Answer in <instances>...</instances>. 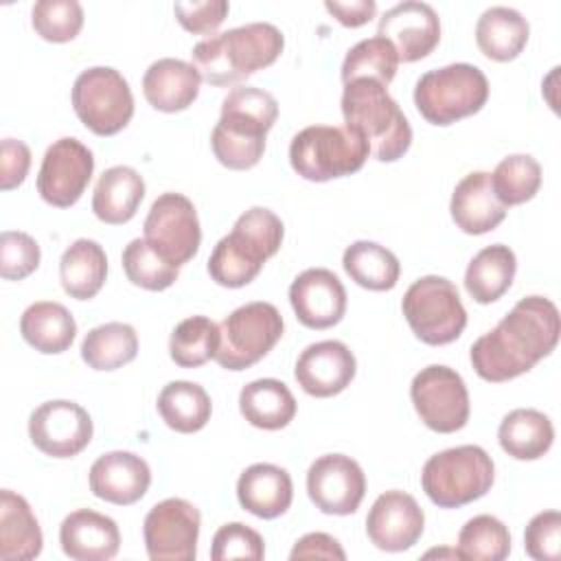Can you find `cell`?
Listing matches in <instances>:
<instances>
[{
    "label": "cell",
    "instance_id": "1",
    "mask_svg": "<svg viewBox=\"0 0 561 561\" xmlns=\"http://www.w3.org/2000/svg\"><path fill=\"white\" fill-rule=\"evenodd\" d=\"M561 333L559 309L550 298L526 296L480 335L469 351L471 366L484 381L502 383L528 373L539 359L548 357Z\"/></svg>",
    "mask_w": 561,
    "mask_h": 561
},
{
    "label": "cell",
    "instance_id": "2",
    "mask_svg": "<svg viewBox=\"0 0 561 561\" xmlns=\"http://www.w3.org/2000/svg\"><path fill=\"white\" fill-rule=\"evenodd\" d=\"M278 118L276 99L261 88H232L221 101V114L210 134L215 158L234 171L259 164L265 151V136Z\"/></svg>",
    "mask_w": 561,
    "mask_h": 561
},
{
    "label": "cell",
    "instance_id": "3",
    "mask_svg": "<svg viewBox=\"0 0 561 561\" xmlns=\"http://www.w3.org/2000/svg\"><path fill=\"white\" fill-rule=\"evenodd\" d=\"M285 37L272 22H250L215 33L193 48V66L210 85H232L272 66Z\"/></svg>",
    "mask_w": 561,
    "mask_h": 561
},
{
    "label": "cell",
    "instance_id": "4",
    "mask_svg": "<svg viewBox=\"0 0 561 561\" xmlns=\"http://www.w3.org/2000/svg\"><path fill=\"white\" fill-rule=\"evenodd\" d=\"M283 234L285 226L274 210L252 206L239 215L232 230L213 248L208 256L210 278L230 289L252 283L263 263L278 252Z\"/></svg>",
    "mask_w": 561,
    "mask_h": 561
},
{
    "label": "cell",
    "instance_id": "5",
    "mask_svg": "<svg viewBox=\"0 0 561 561\" xmlns=\"http://www.w3.org/2000/svg\"><path fill=\"white\" fill-rule=\"evenodd\" d=\"M344 125L364 136L370 156L379 162L399 160L412 145V127L388 94V88L375 79H353L342 92Z\"/></svg>",
    "mask_w": 561,
    "mask_h": 561
},
{
    "label": "cell",
    "instance_id": "6",
    "mask_svg": "<svg viewBox=\"0 0 561 561\" xmlns=\"http://www.w3.org/2000/svg\"><path fill=\"white\" fill-rule=\"evenodd\" d=\"M495 480L491 456L478 445H458L430 456L421 469L425 495L440 508H458L486 495Z\"/></svg>",
    "mask_w": 561,
    "mask_h": 561
},
{
    "label": "cell",
    "instance_id": "7",
    "mask_svg": "<svg viewBox=\"0 0 561 561\" xmlns=\"http://www.w3.org/2000/svg\"><path fill=\"white\" fill-rule=\"evenodd\" d=\"M486 99V75L465 61L427 70L414 85L416 110L427 123L440 127L480 112Z\"/></svg>",
    "mask_w": 561,
    "mask_h": 561
},
{
    "label": "cell",
    "instance_id": "8",
    "mask_svg": "<svg viewBox=\"0 0 561 561\" xmlns=\"http://www.w3.org/2000/svg\"><path fill=\"white\" fill-rule=\"evenodd\" d=\"M370 156L362 134L351 127L309 125L300 129L289 145L294 171L309 182H327L359 171Z\"/></svg>",
    "mask_w": 561,
    "mask_h": 561
},
{
    "label": "cell",
    "instance_id": "9",
    "mask_svg": "<svg viewBox=\"0 0 561 561\" xmlns=\"http://www.w3.org/2000/svg\"><path fill=\"white\" fill-rule=\"evenodd\" d=\"M401 309L412 333L430 346L458 340L467 327V309L458 287L445 276L427 274L416 278L405 289Z\"/></svg>",
    "mask_w": 561,
    "mask_h": 561
},
{
    "label": "cell",
    "instance_id": "10",
    "mask_svg": "<svg viewBox=\"0 0 561 561\" xmlns=\"http://www.w3.org/2000/svg\"><path fill=\"white\" fill-rule=\"evenodd\" d=\"M283 316L272 302L241 305L219 322L215 359L226 370H245L261 362L283 337Z\"/></svg>",
    "mask_w": 561,
    "mask_h": 561
},
{
    "label": "cell",
    "instance_id": "11",
    "mask_svg": "<svg viewBox=\"0 0 561 561\" xmlns=\"http://www.w3.org/2000/svg\"><path fill=\"white\" fill-rule=\"evenodd\" d=\"M72 107L96 136H114L134 116V94L127 79L110 66H92L75 79Z\"/></svg>",
    "mask_w": 561,
    "mask_h": 561
},
{
    "label": "cell",
    "instance_id": "12",
    "mask_svg": "<svg viewBox=\"0 0 561 561\" xmlns=\"http://www.w3.org/2000/svg\"><path fill=\"white\" fill-rule=\"evenodd\" d=\"M410 399L421 421L438 434L458 432L469 421L465 379L445 364L421 368L410 383Z\"/></svg>",
    "mask_w": 561,
    "mask_h": 561
},
{
    "label": "cell",
    "instance_id": "13",
    "mask_svg": "<svg viewBox=\"0 0 561 561\" xmlns=\"http://www.w3.org/2000/svg\"><path fill=\"white\" fill-rule=\"evenodd\" d=\"M145 241L167 263H188L202 243V228L193 202L182 193H162L145 217Z\"/></svg>",
    "mask_w": 561,
    "mask_h": 561
},
{
    "label": "cell",
    "instance_id": "14",
    "mask_svg": "<svg viewBox=\"0 0 561 561\" xmlns=\"http://www.w3.org/2000/svg\"><path fill=\"white\" fill-rule=\"evenodd\" d=\"M202 515L182 497L153 504L145 517L142 535L151 561H193L197 554Z\"/></svg>",
    "mask_w": 561,
    "mask_h": 561
},
{
    "label": "cell",
    "instance_id": "15",
    "mask_svg": "<svg viewBox=\"0 0 561 561\" xmlns=\"http://www.w3.org/2000/svg\"><path fill=\"white\" fill-rule=\"evenodd\" d=\"M94 171L92 151L77 138L55 140L44 158L37 173V193L39 197L55 206L68 208L79 202L85 186L90 184Z\"/></svg>",
    "mask_w": 561,
    "mask_h": 561
},
{
    "label": "cell",
    "instance_id": "16",
    "mask_svg": "<svg viewBox=\"0 0 561 561\" xmlns=\"http://www.w3.org/2000/svg\"><path fill=\"white\" fill-rule=\"evenodd\" d=\"M92 419L75 401L53 399L37 405L28 416L31 443L46 456L72 458L92 440Z\"/></svg>",
    "mask_w": 561,
    "mask_h": 561
},
{
    "label": "cell",
    "instance_id": "17",
    "mask_svg": "<svg viewBox=\"0 0 561 561\" xmlns=\"http://www.w3.org/2000/svg\"><path fill=\"white\" fill-rule=\"evenodd\" d=\"M309 500L327 515H351L366 493V476L357 460L344 454H324L307 471Z\"/></svg>",
    "mask_w": 561,
    "mask_h": 561
},
{
    "label": "cell",
    "instance_id": "18",
    "mask_svg": "<svg viewBox=\"0 0 561 561\" xmlns=\"http://www.w3.org/2000/svg\"><path fill=\"white\" fill-rule=\"evenodd\" d=\"M423 526V508L410 493L399 489L381 493L366 515L368 539L386 552L410 550L421 539Z\"/></svg>",
    "mask_w": 561,
    "mask_h": 561
},
{
    "label": "cell",
    "instance_id": "19",
    "mask_svg": "<svg viewBox=\"0 0 561 561\" xmlns=\"http://www.w3.org/2000/svg\"><path fill=\"white\" fill-rule=\"evenodd\" d=\"M377 35L394 46L399 61L410 64L427 57L438 46L440 20L427 2L405 0L379 18Z\"/></svg>",
    "mask_w": 561,
    "mask_h": 561
},
{
    "label": "cell",
    "instance_id": "20",
    "mask_svg": "<svg viewBox=\"0 0 561 561\" xmlns=\"http://www.w3.org/2000/svg\"><path fill=\"white\" fill-rule=\"evenodd\" d=\"M289 302L300 324L329 329L344 318L346 289L327 267H309L289 285Z\"/></svg>",
    "mask_w": 561,
    "mask_h": 561
},
{
    "label": "cell",
    "instance_id": "21",
    "mask_svg": "<svg viewBox=\"0 0 561 561\" xmlns=\"http://www.w3.org/2000/svg\"><path fill=\"white\" fill-rule=\"evenodd\" d=\"M355 370V355L344 342L322 340L298 355L294 377L307 394L327 399L340 394L353 381Z\"/></svg>",
    "mask_w": 561,
    "mask_h": 561
},
{
    "label": "cell",
    "instance_id": "22",
    "mask_svg": "<svg viewBox=\"0 0 561 561\" xmlns=\"http://www.w3.org/2000/svg\"><path fill=\"white\" fill-rule=\"evenodd\" d=\"M88 482L99 500L129 506L147 493L151 469L145 458L131 451H107L92 462Z\"/></svg>",
    "mask_w": 561,
    "mask_h": 561
},
{
    "label": "cell",
    "instance_id": "23",
    "mask_svg": "<svg viewBox=\"0 0 561 561\" xmlns=\"http://www.w3.org/2000/svg\"><path fill=\"white\" fill-rule=\"evenodd\" d=\"M59 543L64 554L75 561H107L121 548V533L112 517L79 508L64 517Z\"/></svg>",
    "mask_w": 561,
    "mask_h": 561
},
{
    "label": "cell",
    "instance_id": "24",
    "mask_svg": "<svg viewBox=\"0 0 561 561\" xmlns=\"http://www.w3.org/2000/svg\"><path fill=\"white\" fill-rule=\"evenodd\" d=\"M449 213L454 224L467 234H484L495 230L504 217L506 206L495 197L491 173L471 171L454 188Z\"/></svg>",
    "mask_w": 561,
    "mask_h": 561
},
{
    "label": "cell",
    "instance_id": "25",
    "mask_svg": "<svg viewBox=\"0 0 561 561\" xmlns=\"http://www.w3.org/2000/svg\"><path fill=\"white\" fill-rule=\"evenodd\" d=\"M237 500L248 513L261 519H274L291 506V476L272 462L250 465L237 480Z\"/></svg>",
    "mask_w": 561,
    "mask_h": 561
},
{
    "label": "cell",
    "instance_id": "26",
    "mask_svg": "<svg viewBox=\"0 0 561 561\" xmlns=\"http://www.w3.org/2000/svg\"><path fill=\"white\" fill-rule=\"evenodd\" d=\"M202 75L184 59L162 57L153 61L142 77V92L151 107L160 112H182L199 94Z\"/></svg>",
    "mask_w": 561,
    "mask_h": 561
},
{
    "label": "cell",
    "instance_id": "27",
    "mask_svg": "<svg viewBox=\"0 0 561 561\" xmlns=\"http://www.w3.org/2000/svg\"><path fill=\"white\" fill-rule=\"evenodd\" d=\"M142 197V175L131 167L116 164L101 173L92 193V210L103 224L121 226L136 215Z\"/></svg>",
    "mask_w": 561,
    "mask_h": 561
},
{
    "label": "cell",
    "instance_id": "28",
    "mask_svg": "<svg viewBox=\"0 0 561 561\" xmlns=\"http://www.w3.org/2000/svg\"><path fill=\"white\" fill-rule=\"evenodd\" d=\"M42 528L28 502L11 489L0 491V557L4 561H28L39 557Z\"/></svg>",
    "mask_w": 561,
    "mask_h": 561
},
{
    "label": "cell",
    "instance_id": "29",
    "mask_svg": "<svg viewBox=\"0 0 561 561\" xmlns=\"http://www.w3.org/2000/svg\"><path fill=\"white\" fill-rule=\"evenodd\" d=\"M20 333L35 351L55 355L70 348L77 335V322L61 302L39 300L24 309L20 318Z\"/></svg>",
    "mask_w": 561,
    "mask_h": 561
},
{
    "label": "cell",
    "instance_id": "30",
    "mask_svg": "<svg viewBox=\"0 0 561 561\" xmlns=\"http://www.w3.org/2000/svg\"><path fill=\"white\" fill-rule=\"evenodd\" d=\"M528 35L530 26L526 18L513 7H489L476 22L478 48L493 61L515 59L524 50Z\"/></svg>",
    "mask_w": 561,
    "mask_h": 561
},
{
    "label": "cell",
    "instance_id": "31",
    "mask_svg": "<svg viewBox=\"0 0 561 561\" xmlns=\"http://www.w3.org/2000/svg\"><path fill=\"white\" fill-rule=\"evenodd\" d=\"M296 399L291 390L272 377L254 379L239 392V410L243 419L259 430H283L296 416Z\"/></svg>",
    "mask_w": 561,
    "mask_h": 561
},
{
    "label": "cell",
    "instance_id": "32",
    "mask_svg": "<svg viewBox=\"0 0 561 561\" xmlns=\"http://www.w3.org/2000/svg\"><path fill=\"white\" fill-rule=\"evenodd\" d=\"M517 259L508 245H486L469 261L465 272V289L480 305L495 302L513 285Z\"/></svg>",
    "mask_w": 561,
    "mask_h": 561
},
{
    "label": "cell",
    "instance_id": "33",
    "mask_svg": "<svg viewBox=\"0 0 561 561\" xmlns=\"http://www.w3.org/2000/svg\"><path fill=\"white\" fill-rule=\"evenodd\" d=\"M107 276L105 250L94 239H77L59 259V280L64 291L77 300L94 298Z\"/></svg>",
    "mask_w": 561,
    "mask_h": 561
},
{
    "label": "cell",
    "instance_id": "34",
    "mask_svg": "<svg viewBox=\"0 0 561 561\" xmlns=\"http://www.w3.org/2000/svg\"><path fill=\"white\" fill-rule=\"evenodd\" d=\"M497 440L511 458L537 460L552 447L554 427L548 414L535 408H517L502 419Z\"/></svg>",
    "mask_w": 561,
    "mask_h": 561
},
{
    "label": "cell",
    "instance_id": "35",
    "mask_svg": "<svg viewBox=\"0 0 561 561\" xmlns=\"http://www.w3.org/2000/svg\"><path fill=\"white\" fill-rule=\"evenodd\" d=\"M158 412L171 430L180 434H193L210 421L213 403L208 392L199 383L178 379L169 381L160 390Z\"/></svg>",
    "mask_w": 561,
    "mask_h": 561
},
{
    "label": "cell",
    "instance_id": "36",
    "mask_svg": "<svg viewBox=\"0 0 561 561\" xmlns=\"http://www.w3.org/2000/svg\"><path fill=\"white\" fill-rule=\"evenodd\" d=\"M342 267L359 287L370 291H388L397 285L399 259L375 241H355L342 254Z\"/></svg>",
    "mask_w": 561,
    "mask_h": 561
},
{
    "label": "cell",
    "instance_id": "37",
    "mask_svg": "<svg viewBox=\"0 0 561 561\" xmlns=\"http://www.w3.org/2000/svg\"><path fill=\"white\" fill-rule=\"evenodd\" d=\"M138 355L136 329L127 322H105L85 333L81 359L94 370H116Z\"/></svg>",
    "mask_w": 561,
    "mask_h": 561
},
{
    "label": "cell",
    "instance_id": "38",
    "mask_svg": "<svg viewBox=\"0 0 561 561\" xmlns=\"http://www.w3.org/2000/svg\"><path fill=\"white\" fill-rule=\"evenodd\" d=\"M219 346V324L206 316H191L175 324L169 337V355L182 368H197L215 359Z\"/></svg>",
    "mask_w": 561,
    "mask_h": 561
},
{
    "label": "cell",
    "instance_id": "39",
    "mask_svg": "<svg viewBox=\"0 0 561 561\" xmlns=\"http://www.w3.org/2000/svg\"><path fill=\"white\" fill-rule=\"evenodd\" d=\"M399 66V55L394 46L386 37H366L348 48L342 61V81L348 83L353 79H375L381 85H388Z\"/></svg>",
    "mask_w": 561,
    "mask_h": 561
},
{
    "label": "cell",
    "instance_id": "40",
    "mask_svg": "<svg viewBox=\"0 0 561 561\" xmlns=\"http://www.w3.org/2000/svg\"><path fill=\"white\" fill-rule=\"evenodd\" d=\"M495 197L508 208L535 197L541 186V167L528 153H513L497 162L491 173Z\"/></svg>",
    "mask_w": 561,
    "mask_h": 561
},
{
    "label": "cell",
    "instance_id": "41",
    "mask_svg": "<svg viewBox=\"0 0 561 561\" xmlns=\"http://www.w3.org/2000/svg\"><path fill=\"white\" fill-rule=\"evenodd\" d=\"M458 557L473 561H502L511 552V533L493 515L471 517L458 533Z\"/></svg>",
    "mask_w": 561,
    "mask_h": 561
},
{
    "label": "cell",
    "instance_id": "42",
    "mask_svg": "<svg viewBox=\"0 0 561 561\" xmlns=\"http://www.w3.org/2000/svg\"><path fill=\"white\" fill-rule=\"evenodd\" d=\"M123 270L127 278L149 291H162L171 287L178 276L180 267L167 263L162 256H158L145 239H131L123 250Z\"/></svg>",
    "mask_w": 561,
    "mask_h": 561
},
{
    "label": "cell",
    "instance_id": "43",
    "mask_svg": "<svg viewBox=\"0 0 561 561\" xmlns=\"http://www.w3.org/2000/svg\"><path fill=\"white\" fill-rule=\"evenodd\" d=\"M31 24L46 42H70L83 26V7L77 0H39L31 9Z\"/></svg>",
    "mask_w": 561,
    "mask_h": 561
},
{
    "label": "cell",
    "instance_id": "44",
    "mask_svg": "<svg viewBox=\"0 0 561 561\" xmlns=\"http://www.w3.org/2000/svg\"><path fill=\"white\" fill-rule=\"evenodd\" d=\"M42 252L37 241L22 230H4L0 234V276L22 280L39 265Z\"/></svg>",
    "mask_w": 561,
    "mask_h": 561
},
{
    "label": "cell",
    "instance_id": "45",
    "mask_svg": "<svg viewBox=\"0 0 561 561\" xmlns=\"http://www.w3.org/2000/svg\"><path fill=\"white\" fill-rule=\"evenodd\" d=\"M263 543H265L263 537L254 528L241 522H230L215 533L213 546H210V559L213 561H230V559L261 561L265 557Z\"/></svg>",
    "mask_w": 561,
    "mask_h": 561
},
{
    "label": "cell",
    "instance_id": "46",
    "mask_svg": "<svg viewBox=\"0 0 561 561\" xmlns=\"http://www.w3.org/2000/svg\"><path fill=\"white\" fill-rule=\"evenodd\" d=\"M524 548L535 561H557L561 557V513H537L524 530Z\"/></svg>",
    "mask_w": 561,
    "mask_h": 561
},
{
    "label": "cell",
    "instance_id": "47",
    "mask_svg": "<svg viewBox=\"0 0 561 561\" xmlns=\"http://www.w3.org/2000/svg\"><path fill=\"white\" fill-rule=\"evenodd\" d=\"M230 4L226 0H204V2H175L173 13L178 22L195 35H213L217 26L226 20Z\"/></svg>",
    "mask_w": 561,
    "mask_h": 561
},
{
    "label": "cell",
    "instance_id": "48",
    "mask_svg": "<svg viewBox=\"0 0 561 561\" xmlns=\"http://www.w3.org/2000/svg\"><path fill=\"white\" fill-rule=\"evenodd\" d=\"M31 169V149L15 138H4L0 145V188H18Z\"/></svg>",
    "mask_w": 561,
    "mask_h": 561
},
{
    "label": "cell",
    "instance_id": "49",
    "mask_svg": "<svg viewBox=\"0 0 561 561\" xmlns=\"http://www.w3.org/2000/svg\"><path fill=\"white\" fill-rule=\"evenodd\" d=\"M289 559L291 561H296V559H340V561H344L346 552L342 550V546L335 537H331L327 533H309L294 543Z\"/></svg>",
    "mask_w": 561,
    "mask_h": 561
},
{
    "label": "cell",
    "instance_id": "50",
    "mask_svg": "<svg viewBox=\"0 0 561 561\" xmlns=\"http://www.w3.org/2000/svg\"><path fill=\"white\" fill-rule=\"evenodd\" d=\"M324 9L344 26H362L370 22L377 13V2L375 0H351V2H337V0H327Z\"/></svg>",
    "mask_w": 561,
    "mask_h": 561
}]
</instances>
